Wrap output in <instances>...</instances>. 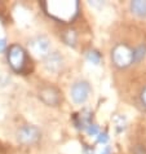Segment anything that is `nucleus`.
Returning <instances> with one entry per match:
<instances>
[{
	"label": "nucleus",
	"instance_id": "4468645a",
	"mask_svg": "<svg viewBox=\"0 0 146 154\" xmlns=\"http://www.w3.org/2000/svg\"><path fill=\"white\" fill-rule=\"evenodd\" d=\"M85 131H87V134L89 136H96V135H98V126L92 123V125H89L87 128H85Z\"/></svg>",
	"mask_w": 146,
	"mask_h": 154
},
{
	"label": "nucleus",
	"instance_id": "39448f33",
	"mask_svg": "<svg viewBox=\"0 0 146 154\" xmlns=\"http://www.w3.org/2000/svg\"><path fill=\"white\" fill-rule=\"evenodd\" d=\"M30 51L38 57H47L50 53V42L45 36H35L29 43Z\"/></svg>",
	"mask_w": 146,
	"mask_h": 154
},
{
	"label": "nucleus",
	"instance_id": "ddd939ff",
	"mask_svg": "<svg viewBox=\"0 0 146 154\" xmlns=\"http://www.w3.org/2000/svg\"><path fill=\"white\" fill-rule=\"evenodd\" d=\"M87 60L89 62L94 63V65H97V63H100V61H101V53L97 52V51H94V49L88 51L87 52Z\"/></svg>",
	"mask_w": 146,
	"mask_h": 154
},
{
	"label": "nucleus",
	"instance_id": "f3484780",
	"mask_svg": "<svg viewBox=\"0 0 146 154\" xmlns=\"http://www.w3.org/2000/svg\"><path fill=\"white\" fill-rule=\"evenodd\" d=\"M140 102H141V105L146 109V84L144 85L142 89H141V92H140Z\"/></svg>",
	"mask_w": 146,
	"mask_h": 154
},
{
	"label": "nucleus",
	"instance_id": "f8f14e48",
	"mask_svg": "<svg viewBox=\"0 0 146 154\" xmlns=\"http://www.w3.org/2000/svg\"><path fill=\"white\" fill-rule=\"evenodd\" d=\"M145 53H146V45L141 44L137 48H135L133 49V62H140L145 57Z\"/></svg>",
	"mask_w": 146,
	"mask_h": 154
},
{
	"label": "nucleus",
	"instance_id": "7ed1b4c3",
	"mask_svg": "<svg viewBox=\"0 0 146 154\" xmlns=\"http://www.w3.org/2000/svg\"><path fill=\"white\" fill-rule=\"evenodd\" d=\"M113 63L119 69H126L133 63V49L124 43H118L111 51Z\"/></svg>",
	"mask_w": 146,
	"mask_h": 154
},
{
	"label": "nucleus",
	"instance_id": "f03ea898",
	"mask_svg": "<svg viewBox=\"0 0 146 154\" xmlns=\"http://www.w3.org/2000/svg\"><path fill=\"white\" fill-rule=\"evenodd\" d=\"M8 62H9L11 67L17 72H29L30 70V58L25 49L18 44H13L8 49Z\"/></svg>",
	"mask_w": 146,
	"mask_h": 154
},
{
	"label": "nucleus",
	"instance_id": "1a4fd4ad",
	"mask_svg": "<svg viewBox=\"0 0 146 154\" xmlns=\"http://www.w3.org/2000/svg\"><path fill=\"white\" fill-rule=\"evenodd\" d=\"M92 118H93V114L89 110H83L81 113L75 115V118H74L75 126L79 130H85L89 125H92Z\"/></svg>",
	"mask_w": 146,
	"mask_h": 154
},
{
	"label": "nucleus",
	"instance_id": "9d476101",
	"mask_svg": "<svg viewBox=\"0 0 146 154\" xmlns=\"http://www.w3.org/2000/svg\"><path fill=\"white\" fill-rule=\"evenodd\" d=\"M131 11L138 17H146V0H135L131 3Z\"/></svg>",
	"mask_w": 146,
	"mask_h": 154
},
{
	"label": "nucleus",
	"instance_id": "20e7f679",
	"mask_svg": "<svg viewBox=\"0 0 146 154\" xmlns=\"http://www.w3.org/2000/svg\"><path fill=\"white\" fill-rule=\"evenodd\" d=\"M40 131L35 126H22L17 131V140L23 145H32L40 140Z\"/></svg>",
	"mask_w": 146,
	"mask_h": 154
},
{
	"label": "nucleus",
	"instance_id": "dca6fc26",
	"mask_svg": "<svg viewBox=\"0 0 146 154\" xmlns=\"http://www.w3.org/2000/svg\"><path fill=\"white\" fill-rule=\"evenodd\" d=\"M107 141H109V135H107V132H101V134H98V136H97V143L106 144Z\"/></svg>",
	"mask_w": 146,
	"mask_h": 154
},
{
	"label": "nucleus",
	"instance_id": "9b49d317",
	"mask_svg": "<svg viewBox=\"0 0 146 154\" xmlns=\"http://www.w3.org/2000/svg\"><path fill=\"white\" fill-rule=\"evenodd\" d=\"M62 39H63V42H65L67 45L75 47L76 40H78V35H76L75 30L68 29V30H65V31L62 32Z\"/></svg>",
	"mask_w": 146,
	"mask_h": 154
},
{
	"label": "nucleus",
	"instance_id": "a211bd4d",
	"mask_svg": "<svg viewBox=\"0 0 146 154\" xmlns=\"http://www.w3.org/2000/svg\"><path fill=\"white\" fill-rule=\"evenodd\" d=\"M7 48V42L5 39H0V52H4Z\"/></svg>",
	"mask_w": 146,
	"mask_h": 154
},
{
	"label": "nucleus",
	"instance_id": "2eb2a0df",
	"mask_svg": "<svg viewBox=\"0 0 146 154\" xmlns=\"http://www.w3.org/2000/svg\"><path fill=\"white\" fill-rule=\"evenodd\" d=\"M132 154H146V148L141 144H137L132 148Z\"/></svg>",
	"mask_w": 146,
	"mask_h": 154
},
{
	"label": "nucleus",
	"instance_id": "aec40b11",
	"mask_svg": "<svg viewBox=\"0 0 146 154\" xmlns=\"http://www.w3.org/2000/svg\"><path fill=\"white\" fill-rule=\"evenodd\" d=\"M84 153H85V154H93V150H92L91 148H88L87 145H85V146H84Z\"/></svg>",
	"mask_w": 146,
	"mask_h": 154
},
{
	"label": "nucleus",
	"instance_id": "6e6552de",
	"mask_svg": "<svg viewBox=\"0 0 146 154\" xmlns=\"http://www.w3.org/2000/svg\"><path fill=\"white\" fill-rule=\"evenodd\" d=\"M44 66H45V69L50 72H58L63 66V58L58 52L49 53L48 56L45 57Z\"/></svg>",
	"mask_w": 146,
	"mask_h": 154
},
{
	"label": "nucleus",
	"instance_id": "423d86ee",
	"mask_svg": "<svg viewBox=\"0 0 146 154\" xmlns=\"http://www.w3.org/2000/svg\"><path fill=\"white\" fill-rule=\"evenodd\" d=\"M91 93V85L85 80H79L71 87V98L75 104H84Z\"/></svg>",
	"mask_w": 146,
	"mask_h": 154
},
{
	"label": "nucleus",
	"instance_id": "0eeeda50",
	"mask_svg": "<svg viewBox=\"0 0 146 154\" xmlns=\"http://www.w3.org/2000/svg\"><path fill=\"white\" fill-rule=\"evenodd\" d=\"M39 97L44 104L49 106H57L61 102V93L56 87L45 85L39 91Z\"/></svg>",
	"mask_w": 146,
	"mask_h": 154
},
{
	"label": "nucleus",
	"instance_id": "f257e3e1",
	"mask_svg": "<svg viewBox=\"0 0 146 154\" xmlns=\"http://www.w3.org/2000/svg\"><path fill=\"white\" fill-rule=\"evenodd\" d=\"M43 9L52 18L68 23L79 14V2H43Z\"/></svg>",
	"mask_w": 146,
	"mask_h": 154
},
{
	"label": "nucleus",
	"instance_id": "6ab92c4d",
	"mask_svg": "<svg viewBox=\"0 0 146 154\" xmlns=\"http://www.w3.org/2000/svg\"><path fill=\"white\" fill-rule=\"evenodd\" d=\"M101 154H111V148L110 146H105L104 149H102Z\"/></svg>",
	"mask_w": 146,
	"mask_h": 154
}]
</instances>
